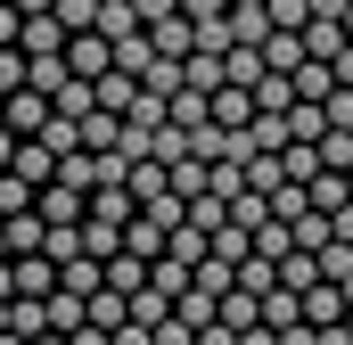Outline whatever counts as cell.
I'll list each match as a JSON object with an SVG mask.
<instances>
[{"label": "cell", "mask_w": 353, "mask_h": 345, "mask_svg": "<svg viewBox=\"0 0 353 345\" xmlns=\"http://www.w3.org/2000/svg\"><path fill=\"white\" fill-rule=\"evenodd\" d=\"M304 66V33H279L271 25V41H263V75H296Z\"/></svg>", "instance_id": "13"}, {"label": "cell", "mask_w": 353, "mask_h": 345, "mask_svg": "<svg viewBox=\"0 0 353 345\" xmlns=\"http://www.w3.org/2000/svg\"><path fill=\"white\" fill-rule=\"evenodd\" d=\"M132 99H140V75H99V107L107 115H132Z\"/></svg>", "instance_id": "25"}, {"label": "cell", "mask_w": 353, "mask_h": 345, "mask_svg": "<svg viewBox=\"0 0 353 345\" xmlns=\"http://www.w3.org/2000/svg\"><path fill=\"white\" fill-rule=\"evenodd\" d=\"M230 8H263V0H230Z\"/></svg>", "instance_id": "47"}, {"label": "cell", "mask_w": 353, "mask_h": 345, "mask_svg": "<svg viewBox=\"0 0 353 345\" xmlns=\"http://www.w3.org/2000/svg\"><path fill=\"white\" fill-rule=\"evenodd\" d=\"M50 115H58V107H50V99H41L33 83H25V90H8V99H0V124H8L17 140H41V124H50Z\"/></svg>", "instance_id": "1"}, {"label": "cell", "mask_w": 353, "mask_h": 345, "mask_svg": "<svg viewBox=\"0 0 353 345\" xmlns=\"http://www.w3.org/2000/svg\"><path fill=\"white\" fill-rule=\"evenodd\" d=\"M66 66H74L83 83L115 75V41H107V33H74V41H66Z\"/></svg>", "instance_id": "2"}, {"label": "cell", "mask_w": 353, "mask_h": 345, "mask_svg": "<svg viewBox=\"0 0 353 345\" xmlns=\"http://www.w3.org/2000/svg\"><path fill=\"white\" fill-rule=\"evenodd\" d=\"M123 189H132V206L165 197V165H157V157H132V181H123Z\"/></svg>", "instance_id": "24"}, {"label": "cell", "mask_w": 353, "mask_h": 345, "mask_svg": "<svg viewBox=\"0 0 353 345\" xmlns=\"http://www.w3.org/2000/svg\"><path fill=\"white\" fill-rule=\"evenodd\" d=\"M288 83H296V99H312V107H329V90H337V75H329L321 58H304V66H296Z\"/></svg>", "instance_id": "20"}, {"label": "cell", "mask_w": 353, "mask_h": 345, "mask_svg": "<svg viewBox=\"0 0 353 345\" xmlns=\"http://www.w3.org/2000/svg\"><path fill=\"white\" fill-rule=\"evenodd\" d=\"M148 58H157V50H148V33H132V41H115V75H148Z\"/></svg>", "instance_id": "33"}, {"label": "cell", "mask_w": 353, "mask_h": 345, "mask_svg": "<svg viewBox=\"0 0 353 345\" xmlns=\"http://www.w3.org/2000/svg\"><path fill=\"white\" fill-rule=\"evenodd\" d=\"M17 165V132H8V124H0V172Z\"/></svg>", "instance_id": "42"}, {"label": "cell", "mask_w": 353, "mask_h": 345, "mask_svg": "<svg viewBox=\"0 0 353 345\" xmlns=\"http://www.w3.org/2000/svg\"><path fill=\"white\" fill-rule=\"evenodd\" d=\"M0 230H8V255H41V239H50V222H41V214H8Z\"/></svg>", "instance_id": "17"}, {"label": "cell", "mask_w": 353, "mask_h": 345, "mask_svg": "<svg viewBox=\"0 0 353 345\" xmlns=\"http://www.w3.org/2000/svg\"><path fill=\"white\" fill-rule=\"evenodd\" d=\"M33 214H41V222H83L90 197H83V189H66V181H50V189L33 197Z\"/></svg>", "instance_id": "8"}, {"label": "cell", "mask_w": 353, "mask_h": 345, "mask_svg": "<svg viewBox=\"0 0 353 345\" xmlns=\"http://www.w3.org/2000/svg\"><path fill=\"white\" fill-rule=\"evenodd\" d=\"M312 263H321V279H337V288H345V279H353V239H329Z\"/></svg>", "instance_id": "30"}, {"label": "cell", "mask_w": 353, "mask_h": 345, "mask_svg": "<svg viewBox=\"0 0 353 345\" xmlns=\"http://www.w3.org/2000/svg\"><path fill=\"white\" fill-rule=\"evenodd\" d=\"M17 181H33V189H50V181H58V157H50V148H41V140H17Z\"/></svg>", "instance_id": "11"}, {"label": "cell", "mask_w": 353, "mask_h": 345, "mask_svg": "<svg viewBox=\"0 0 353 345\" xmlns=\"http://www.w3.org/2000/svg\"><path fill=\"white\" fill-rule=\"evenodd\" d=\"M288 239H296V255H321V247L337 239V222H329V214H296V222H288Z\"/></svg>", "instance_id": "18"}, {"label": "cell", "mask_w": 353, "mask_h": 345, "mask_svg": "<svg viewBox=\"0 0 353 345\" xmlns=\"http://www.w3.org/2000/svg\"><path fill=\"white\" fill-rule=\"evenodd\" d=\"M214 304H222V296H214V288H205V279H189V288H181V321H189V329H214Z\"/></svg>", "instance_id": "19"}, {"label": "cell", "mask_w": 353, "mask_h": 345, "mask_svg": "<svg viewBox=\"0 0 353 345\" xmlns=\"http://www.w3.org/2000/svg\"><path fill=\"white\" fill-rule=\"evenodd\" d=\"M74 345H115V337H107V329H90V321H83V329H74Z\"/></svg>", "instance_id": "43"}, {"label": "cell", "mask_w": 353, "mask_h": 345, "mask_svg": "<svg viewBox=\"0 0 353 345\" xmlns=\"http://www.w3.org/2000/svg\"><path fill=\"white\" fill-rule=\"evenodd\" d=\"M205 189H214L222 206H230V197H247V165H239V157H214V165H205Z\"/></svg>", "instance_id": "21"}, {"label": "cell", "mask_w": 353, "mask_h": 345, "mask_svg": "<svg viewBox=\"0 0 353 345\" xmlns=\"http://www.w3.org/2000/svg\"><path fill=\"white\" fill-rule=\"evenodd\" d=\"M17 50H25V58H66V25H58V17H25Z\"/></svg>", "instance_id": "5"}, {"label": "cell", "mask_w": 353, "mask_h": 345, "mask_svg": "<svg viewBox=\"0 0 353 345\" xmlns=\"http://www.w3.org/2000/svg\"><path fill=\"white\" fill-rule=\"evenodd\" d=\"M271 279H279V288H296V296H304V288H312V279H321V263H312V255H288V263H279V271H271Z\"/></svg>", "instance_id": "35"}, {"label": "cell", "mask_w": 353, "mask_h": 345, "mask_svg": "<svg viewBox=\"0 0 353 345\" xmlns=\"http://www.w3.org/2000/svg\"><path fill=\"white\" fill-rule=\"evenodd\" d=\"M8 288L17 296H58V263L50 255H8Z\"/></svg>", "instance_id": "4"}, {"label": "cell", "mask_w": 353, "mask_h": 345, "mask_svg": "<svg viewBox=\"0 0 353 345\" xmlns=\"http://www.w3.org/2000/svg\"><path fill=\"white\" fill-rule=\"evenodd\" d=\"M205 165H214V157H181V165L165 172V189H173L181 206H197V197H205Z\"/></svg>", "instance_id": "16"}, {"label": "cell", "mask_w": 353, "mask_h": 345, "mask_svg": "<svg viewBox=\"0 0 353 345\" xmlns=\"http://www.w3.org/2000/svg\"><path fill=\"white\" fill-rule=\"evenodd\" d=\"M205 255H214V263H230V271H239V263L255 255V230H247V222H222V230H214V247H205Z\"/></svg>", "instance_id": "15"}, {"label": "cell", "mask_w": 353, "mask_h": 345, "mask_svg": "<svg viewBox=\"0 0 353 345\" xmlns=\"http://www.w3.org/2000/svg\"><path fill=\"white\" fill-rule=\"evenodd\" d=\"M33 345H74V337H58V329H50V337H33Z\"/></svg>", "instance_id": "44"}, {"label": "cell", "mask_w": 353, "mask_h": 345, "mask_svg": "<svg viewBox=\"0 0 353 345\" xmlns=\"http://www.w3.org/2000/svg\"><path fill=\"white\" fill-rule=\"evenodd\" d=\"M165 239H173V230H165L157 214H132V222H123V255H140V263L165 255Z\"/></svg>", "instance_id": "9"}, {"label": "cell", "mask_w": 353, "mask_h": 345, "mask_svg": "<svg viewBox=\"0 0 353 345\" xmlns=\"http://www.w3.org/2000/svg\"><path fill=\"white\" fill-rule=\"evenodd\" d=\"M83 148H90V157H107V148H123V115H107V107H90V115H83Z\"/></svg>", "instance_id": "14"}, {"label": "cell", "mask_w": 353, "mask_h": 345, "mask_svg": "<svg viewBox=\"0 0 353 345\" xmlns=\"http://www.w3.org/2000/svg\"><path fill=\"white\" fill-rule=\"evenodd\" d=\"M148 50H157V58H189V50H197V25H189V17H165V25H148Z\"/></svg>", "instance_id": "10"}, {"label": "cell", "mask_w": 353, "mask_h": 345, "mask_svg": "<svg viewBox=\"0 0 353 345\" xmlns=\"http://www.w3.org/2000/svg\"><path fill=\"white\" fill-rule=\"evenodd\" d=\"M25 83H33V58H25V50H0V99L25 90Z\"/></svg>", "instance_id": "36"}, {"label": "cell", "mask_w": 353, "mask_h": 345, "mask_svg": "<svg viewBox=\"0 0 353 345\" xmlns=\"http://www.w3.org/2000/svg\"><path fill=\"white\" fill-rule=\"evenodd\" d=\"M345 337H353V313H345Z\"/></svg>", "instance_id": "49"}, {"label": "cell", "mask_w": 353, "mask_h": 345, "mask_svg": "<svg viewBox=\"0 0 353 345\" xmlns=\"http://www.w3.org/2000/svg\"><path fill=\"white\" fill-rule=\"evenodd\" d=\"M0 263H8V230H0Z\"/></svg>", "instance_id": "48"}, {"label": "cell", "mask_w": 353, "mask_h": 345, "mask_svg": "<svg viewBox=\"0 0 353 345\" xmlns=\"http://www.w3.org/2000/svg\"><path fill=\"white\" fill-rule=\"evenodd\" d=\"M345 189H353V165H345Z\"/></svg>", "instance_id": "50"}, {"label": "cell", "mask_w": 353, "mask_h": 345, "mask_svg": "<svg viewBox=\"0 0 353 345\" xmlns=\"http://www.w3.org/2000/svg\"><path fill=\"white\" fill-rule=\"evenodd\" d=\"M8 337H50V296H8Z\"/></svg>", "instance_id": "6"}, {"label": "cell", "mask_w": 353, "mask_h": 345, "mask_svg": "<svg viewBox=\"0 0 353 345\" xmlns=\"http://www.w3.org/2000/svg\"><path fill=\"white\" fill-rule=\"evenodd\" d=\"M83 255L90 263H115L123 255V222H83Z\"/></svg>", "instance_id": "22"}, {"label": "cell", "mask_w": 353, "mask_h": 345, "mask_svg": "<svg viewBox=\"0 0 353 345\" xmlns=\"http://www.w3.org/2000/svg\"><path fill=\"white\" fill-rule=\"evenodd\" d=\"M345 41H353V0H345Z\"/></svg>", "instance_id": "46"}, {"label": "cell", "mask_w": 353, "mask_h": 345, "mask_svg": "<svg viewBox=\"0 0 353 345\" xmlns=\"http://www.w3.org/2000/svg\"><path fill=\"white\" fill-rule=\"evenodd\" d=\"M50 17L66 25V41H74V33H99V0H58Z\"/></svg>", "instance_id": "28"}, {"label": "cell", "mask_w": 353, "mask_h": 345, "mask_svg": "<svg viewBox=\"0 0 353 345\" xmlns=\"http://www.w3.org/2000/svg\"><path fill=\"white\" fill-rule=\"evenodd\" d=\"M181 83H189V75H181V58H148V75H140V90H157V99H173Z\"/></svg>", "instance_id": "29"}, {"label": "cell", "mask_w": 353, "mask_h": 345, "mask_svg": "<svg viewBox=\"0 0 353 345\" xmlns=\"http://www.w3.org/2000/svg\"><path fill=\"white\" fill-rule=\"evenodd\" d=\"M8 8H17V17H50L58 0H8Z\"/></svg>", "instance_id": "41"}, {"label": "cell", "mask_w": 353, "mask_h": 345, "mask_svg": "<svg viewBox=\"0 0 353 345\" xmlns=\"http://www.w3.org/2000/svg\"><path fill=\"white\" fill-rule=\"evenodd\" d=\"M288 107H296V83L288 75H263L255 83V115H288Z\"/></svg>", "instance_id": "27"}, {"label": "cell", "mask_w": 353, "mask_h": 345, "mask_svg": "<svg viewBox=\"0 0 353 345\" xmlns=\"http://www.w3.org/2000/svg\"><path fill=\"white\" fill-rule=\"evenodd\" d=\"M279 172H288V181H312V172H329V165H321V148H296V140H288V148H279Z\"/></svg>", "instance_id": "32"}, {"label": "cell", "mask_w": 353, "mask_h": 345, "mask_svg": "<svg viewBox=\"0 0 353 345\" xmlns=\"http://www.w3.org/2000/svg\"><path fill=\"white\" fill-rule=\"evenodd\" d=\"M337 50H345V17H312V25H304V58H321V66H329Z\"/></svg>", "instance_id": "12"}, {"label": "cell", "mask_w": 353, "mask_h": 345, "mask_svg": "<svg viewBox=\"0 0 353 345\" xmlns=\"http://www.w3.org/2000/svg\"><path fill=\"white\" fill-rule=\"evenodd\" d=\"M0 337H8V296H0Z\"/></svg>", "instance_id": "45"}, {"label": "cell", "mask_w": 353, "mask_h": 345, "mask_svg": "<svg viewBox=\"0 0 353 345\" xmlns=\"http://www.w3.org/2000/svg\"><path fill=\"white\" fill-rule=\"evenodd\" d=\"M247 124H255V90L222 83V90H214V132H247Z\"/></svg>", "instance_id": "7"}, {"label": "cell", "mask_w": 353, "mask_h": 345, "mask_svg": "<svg viewBox=\"0 0 353 345\" xmlns=\"http://www.w3.org/2000/svg\"><path fill=\"white\" fill-rule=\"evenodd\" d=\"M329 75H337V90H353V41L337 50V58H329Z\"/></svg>", "instance_id": "40"}, {"label": "cell", "mask_w": 353, "mask_h": 345, "mask_svg": "<svg viewBox=\"0 0 353 345\" xmlns=\"http://www.w3.org/2000/svg\"><path fill=\"white\" fill-rule=\"evenodd\" d=\"M140 206H132V189H90V214L83 222H132Z\"/></svg>", "instance_id": "23"}, {"label": "cell", "mask_w": 353, "mask_h": 345, "mask_svg": "<svg viewBox=\"0 0 353 345\" xmlns=\"http://www.w3.org/2000/svg\"><path fill=\"white\" fill-rule=\"evenodd\" d=\"M107 288H123V296L148 288V263H140V255H115V263H107Z\"/></svg>", "instance_id": "34"}, {"label": "cell", "mask_w": 353, "mask_h": 345, "mask_svg": "<svg viewBox=\"0 0 353 345\" xmlns=\"http://www.w3.org/2000/svg\"><path fill=\"white\" fill-rule=\"evenodd\" d=\"M181 17H189V25H205V17H230V0H181Z\"/></svg>", "instance_id": "37"}, {"label": "cell", "mask_w": 353, "mask_h": 345, "mask_svg": "<svg viewBox=\"0 0 353 345\" xmlns=\"http://www.w3.org/2000/svg\"><path fill=\"white\" fill-rule=\"evenodd\" d=\"M17 33H25V17H17V8L0 0V50H17Z\"/></svg>", "instance_id": "39"}, {"label": "cell", "mask_w": 353, "mask_h": 345, "mask_svg": "<svg viewBox=\"0 0 353 345\" xmlns=\"http://www.w3.org/2000/svg\"><path fill=\"white\" fill-rule=\"evenodd\" d=\"M33 197H41L33 181H17V172H0V222H8V214H33Z\"/></svg>", "instance_id": "31"}, {"label": "cell", "mask_w": 353, "mask_h": 345, "mask_svg": "<svg viewBox=\"0 0 353 345\" xmlns=\"http://www.w3.org/2000/svg\"><path fill=\"white\" fill-rule=\"evenodd\" d=\"M345 288H337V279H312V288H304V321H312V329H345Z\"/></svg>", "instance_id": "3"}, {"label": "cell", "mask_w": 353, "mask_h": 345, "mask_svg": "<svg viewBox=\"0 0 353 345\" xmlns=\"http://www.w3.org/2000/svg\"><path fill=\"white\" fill-rule=\"evenodd\" d=\"M189 279H197V271H189V263H173V255L148 263V288H157V296H173V304H181V288H189Z\"/></svg>", "instance_id": "26"}, {"label": "cell", "mask_w": 353, "mask_h": 345, "mask_svg": "<svg viewBox=\"0 0 353 345\" xmlns=\"http://www.w3.org/2000/svg\"><path fill=\"white\" fill-rule=\"evenodd\" d=\"M140 8V25H165V17H181V0H132Z\"/></svg>", "instance_id": "38"}]
</instances>
